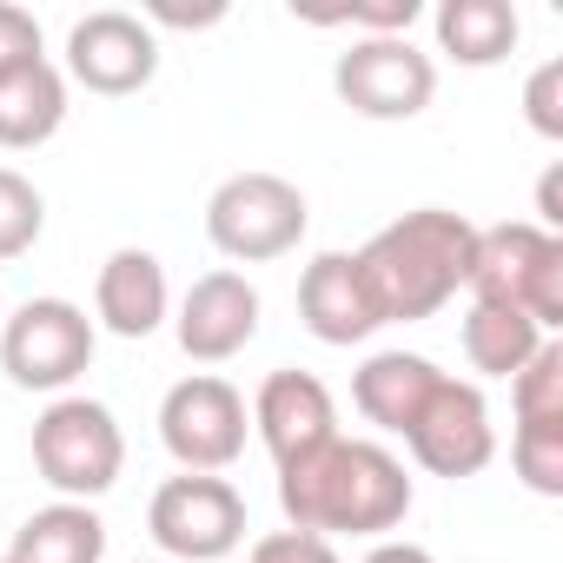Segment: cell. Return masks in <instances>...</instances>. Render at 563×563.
<instances>
[{"mask_svg":"<svg viewBox=\"0 0 563 563\" xmlns=\"http://www.w3.org/2000/svg\"><path fill=\"white\" fill-rule=\"evenodd\" d=\"M418 490L405 457H391L372 438H332L292 464H278V510L286 530L312 537H391L411 517Z\"/></svg>","mask_w":563,"mask_h":563,"instance_id":"cell-1","label":"cell"},{"mask_svg":"<svg viewBox=\"0 0 563 563\" xmlns=\"http://www.w3.org/2000/svg\"><path fill=\"white\" fill-rule=\"evenodd\" d=\"M471 245H477V225L451 206H418V212L378 225L358 245V272L378 299V319L418 325V319L444 312L471 278Z\"/></svg>","mask_w":563,"mask_h":563,"instance_id":"cell-2","label":"cell"},{"mask_svg":"<svg viewBox=\"0 0 563 563\" xmlns=\"http://www.w3.org/2000/svg\"><path fill=\"white\" fill-rule=\"evenodd\" d=\"M464 292H471L477 306L523 312L537 332L556 339V325H563V239L543 232V225H530V219L477 225Z\"/></svg>","mask_w":563,"mask_h":563,"instance_id":"cell-3","label":"cell"},{"mask_svg":"<svg viewBox=\"0 0 563 563\" xmlns=\"http://www.w3.org/2000/svg\"><path fill=\"white\" fill-rule=\"evenodd\" d=\"M34 471L67 497V504H93L120 484L126 471V431L100 398H54L34 418Z\"/></svg>","mask_w":563,"mask_h":563,"instance_id":"cell-4","label":"cell"},{"mask_svg":"<svg viewBox=\"0 0 563 563\" xmlns=\"http://www.w3.org/2000/svg\"><path fill=\"white\" fill-rule=\"evenodd\" d=\"M93 345H100V325L74 299H27L0 319V372L21 391L67 398L87 378Z\"/></svg>","mask_w":563,"mask_h":563,"instance_id":"cell-5","label":"cell"},{"mask_svg":"<svg viewBox=\"0 0 563 563\" xmlns=\"http://www.w3.org/2000/svg\"><path fill=\"white\" fill-rule=\"evenodd\" d=\"M312 225V206L292 179L278 173H232L212 186L206 199V239L232 258V265H265L286 258Z\"/></svg>","mask_w":563,"mask_h":563,"instance_id":"cell-6","label":"cell"},{"mask_svg":"<svg viewBox=\"0 0 563 563\" xmlns=\"http://www.w3.org/2000/svg\"><path fill=\"white\" fill-rule=\"evenodd\" d=\"M146 530H153L166 563H225L245 543V497L225 477L179 471V477H166L153 490Z\"/></svg>","mask_w":563,"mask_h":563,"instance_id":"cell-7","label":"cell"},{"mask_svg":"<svg viewBox=\"0 0 563 563\" xmlns=\"http://www.w3.org/2000/svg\"><path fill=\"white\" fill-rule=\"evenodd\" d=\"M332 87L358 120H418L438 100V60L411 34H365L339 54Z\"/></svg>","mask_w":563,"mask_h":563,"instance_id":"cell-8","label":"cell"},{"mask_svg":"<svg viewBox=\"0 0 563 563\" xmlns=\"http://www.w3.org/2000/svg\"><path fill=\"white\" fill-rule=\"evenodd\" d=\"M245 431H252V411L219 372H192L159 398V444L173 451L179 471L219 477L225 464H239Z\"/></svg>","mask_w":563,"mask_h":563,"instance_id":"cell-9","label":"cell"},{"mask_svg":"<svg viewBox=\"0 0 563 563\" xmlns=\"http://www.w3.org/2000/svg\"><path fill=\"white\" fill-rule=\"evenodd\" d=\"M60 74L74 87L100 93V100H126V93L153 87V74H159V34H153V21H140L126 8L80 14L67 27V67Z\"/></svg>","mask_w":563,"mask_h":563,"instance_id":"cell-10","label":"cell"},{"mask_svg":"<svg viewBox=\"0 0 563 563\" xmlns=\"http://www.w3.org/2000/svg\"><path fill=\"white\" fill-rule=\"evenodd\" d=\"M405 444H411V457H418V471H431V477H477L490 457H497V424H490V405H484V391L471 385V378H438V391L424 398V411L411 418V431H405Z\"/></svg>","mask_w":563,"mask_h":563,"instance_id":"cell-11","label":"cell"},{"mask_svg":"<svg viewBox=\"0 0 563 563\" xmlns=\"http://www.w3.org/2000/svg\"><path fill=\"white\" fill-rule=\"evenodd\" d=\"M173 332H179V352L199 358V365H225V358H239V352L258 339V286H252L245 272H232V265L192 278L186 299H179Z\"/></svg>","mask_w":563,"mask_h":563,"instance_id":"cell-12","label":"cell"},{"mask_svg":"<svg viewBox=\"0 0 563 563\" xmlns=\"http://www.w3.org/2000/svg\"><path fill=\"white\" fill-rule=\"evenodd\" d=\"M252 431L265 438L272 464H292V457H306V451H319V444L339 438V405H332V391H325L319 372H292L286 365V372H272L258 385Z\"/></svg>","mask_w":563,"mask_h":563,"instance_id":"cell-13","label":"cell"},{"mask_svg":"<svg viewBox=\"0 0 563 563\" xmlns=\"http://www.w3.org/2000/svg\"><path fill=\"white\" fill-rule=\"evenodd\" d=\"M299 319L319 345H365L385 319L358 272V252H319L299 272Z\"/></svg>","mask_w":563,"mask_h":563,"instance_id":"cell-14","label":"cell"},{"mask_svg":"<svg viewBox=\"0 0 563 563\" xmlns=\"http://www.w3.org/2000/svg\"><path fill=\"white\" fill-rule=\"evenodd\" d=\"M173 319V286L166 265L146 245H120L107 252L100 278H93V325H107L113 339H153Z\"/></svg>","mask_w":563,"mask_h":563,"instance_id":"cell-15","label":"cell"},{"mask_svg":"<svg viewBox=\"0 0 563 563\" xmlns=\"http://www.w3.org/2000/svg\"><path fill=\"white\" fill-rule=\"evenodd\" d=\"M438 378H444V372H438L424 352H372V358L352 372V405L365 411V424L405 438L411 418L424 411V398L438 391Z\"/></svg>","mask_w":563,"mask_h":563,"instance_id":"cell-16","label":"cell"},{"mask_svg":"<svg viewBox=\"0 0 563 563\" xmlns=\"http://www.w3.org/2000/svg\"><path fill=\"white\" fill-rule=\"evenodd\" d=\"M60 126H67V74L54 60H34L0 80V146L8 153L47 146Z\"/></svg>","mask_w":563,"mask_h":563,"instance_id":"cell-17","label":"cell"},{"mask_svg":"<svg viewBox=\"0 0 563 563\" xmlns=\"http://www.w3.org/2000/svg\"><path fill=\"white\" fill-rule=\"evenodd\" d=\"M431 34H438V54L457 60V67H497L510 60L523 21L510 0H444L431 14Z\"/></svg>","mask_w":563,"mask_h":563,"instance_id":"cell-18","label":"cell"},{"mask_svg":"<svg viewBox=\"0 0 563 563\" xmlns=\"http://www.w3.org/2000/svg\"><path fill=\"white\" fill-rule=\"evenodd\" d=\"M107 556V523L93 504H67L54 497L47 510H34L14 543H8V563H100Z\"/></svg>","mask_w":563,"mask_h":563,"instance_id":"cell-19","label":"cell"},{"mask_svg":"<svg viewBox=\"0 0 563 563\" xmlns=\"http://www.w3.org/2000/svg\"><path fill=\"white\" fill-rule=\"evenodd\" d=\"M543 339H550V332H537L523 312L477 306V299H471V312H464V325H457V345H464L471 372H484V378H517V372L537 358Z\"/></svg>","mask_w":563,"mask_h":563,"instance_id":"cell-20","label":"cell"},{"mask_svg":"<svg viewBox=\"0 0 563 563\" xmlns=\"http://www.w3.org/2000/svg\"><path fill=\"white\" fill-rule=\"evenodd\" d=\"M517 424H563V339H543L537 358L510 378Z\"/></svg>","mask_w":563,"mask_h":563,"instance_id":"cell-21","label":"cell"},{"mask_svg":"<svg viewBox=\"0 0 563 563\" xmlns=\"http://www.w3.org/2000/svg\"><path fill=\"white\" fill-rule=\"evenodd\" d=\"M41 232H47V199H41V186H34L27 173H14V166H0V265L21 258V252H34Z\"/></svg>","mask_w":563,"mask_h":563,"instance_id":"cell-22","label":"cell"},{"mask_svg":"<svg viewBox=\"0 0 563 563\" xmlns=\"http://www.w3.org/2000/svg\"><path fill=\"white\" fill-rule=\"evenodd\" d=\"M510 464H517L530 497H563V424H517Z\"/></svg>","mask_w":563,"mask_h":563,"instance_id":"cell-23","label":"cell"},{"mask_svg":"<svg viewBox=\"0 0 563 563\" xmlns=\"http://www.w3.org/2000/svg\"><path fill=\"white\" fill-rule=\"evenodd\" d=\"M523 120L537 140H563V60H543L523 80Z\"/></svg>","mask_w":563,"mask_h":563,"instance_id":"cell-24","label":"cell"},{"mask_svg":"<svg viewBox=\"0 0 563 563\" xmlns=\"http://www.w3.org/2000/svg\"><path fill=\"white\" fill-rule=\"evenodd\" d=\"M418 14H424L418 0H352V8L319 14V21H332V27H358V41H365V34H411Z\"/></svg>","mask_w":563,"mask_h":563,"instance_id":"cell-25","label":"cell"},{"mask_svg":"<svg viewBox=\"0 0 563 563\" xmlns=\"http://www.w3.org/2000/svg\"><path fill=\"white\" fill-rule=\"evenodd\" d=\"M34 60H47L41 21H34L27 8H14V0H0V80L21 74V67H34Z\"/></svg>","mask_w":563,"mask_h":563,"instance_id":"cell-26","label":"cell"},{"mask_svg":"<svg viewBox=\"0 0 563 563\" xmlns=\"http://www.w3.org/2000/svg\"><path fill=\"white\" fill-rule=\"evenodd\" d=\"M252 563H339L332 537H312V530H272L252 543Z\"/></svg>","mask_w":563,"mask_h":563,"instance_id":"cell-27","label":"cell"},{"mask_svg":"<svg viewBox=\"0 0 563 563\" xmlns=\"http://www.w3.org/2000/svg\"><path fill=\"white\" fill-rule=\"evenodd\" d=\"M530 225H543V232L563 239V166H550V173L537 179V219H530Z\"/></svg>","mask_w":563,"mask_h":563,"instance_id":"cell-28","label":"cell"},{"mask_svg":"<svg viewBox=\"0 0 563 563\" xmlns=\"http://www.w3.org/2000/svg\"><path fill=\"white\" fill-rule=\"evenodd\" d=\"M365 563H438L424 543H411V537H378L372 550H365Z\"/></svg>","mask_w":563,"mask_h":563,"instance_id":"cell-29","label":"cell"},{"mask_svg":"<svg viewBox=\"0 0 563 563\" xmlns=\"http://www.w3.org/2000/svg\"><path fill=\"white\" fill-rule=\"evenodd\" d=\"M153 563H166V556H153Z\"/></svg>","mask_w":563,"mask_h":563,"instance_id":"cell-30","label":"cell"},{"mask_svg":"<svg viewBox=\"0 0 563 563\" xmlns=\"http://www.w3.org/2000/svg\"><path fill=\"white\" fill-rule=\"evenodd\" d=\"M0 563H8V556H0Z\"/></svg>","mask_w":563,"mask_h":563,"instance_id":"cell-31","label":"cell"},{"mask_svg":"<svg viewBox=\"0 0 563 563\" xmlns=\"http://www.w3.org/2000/svg\"><path fill=\"white\" fill-rule=\"evenodd\" d=\"M0 319H8V312H0Z\"/></svg>","mask_w":563,"mask_h":563,"instance_id":"cell-32","label":"cell"}]
</instances>
